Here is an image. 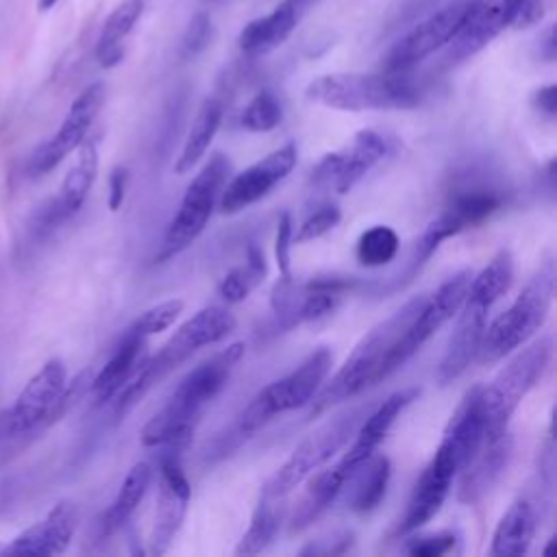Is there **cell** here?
Here are the masks:
<instances>
[{
  "label": "cell",
  "instance_id": "44",
  "mask_svg": "<svg viewBox=\"0 0 557 557\" xmlns=\"http://www.w3.org/2000/svg\"><path fill=\"white\" fill-rule=\"evenodd\" d=\"M546 9H544V0H520L511 20V28H529L535 26L537 22H542Z\"/></svg>",
  "mask_w": 557,
  "mask_h": 557
},
{
  "label": "cell",
  "instance_id": "41",
  "mask_svg": "<svg viewBox=\"0 0 557 557\" xmlns=\"http://www.w3.org/2000/svg\"><path fill=\"white\" fill-rule=\"evenodd\" d=\"M209 41H211V17L205 11H200L187 24V30L181 39V54L185 59H191L198 52H202L209 46Z\"/></svg>",
  "mask_w": 557,
  "mask_h": 557
},
{
  "label": "cell",
  "instance_id": "14",
  "mask_svg": "<svg viewBox=\"0 0 557 557\" xmlns=\"http://www.w3.org/2000/svg\"><path fill=\"white\" fill-rule=\"evenodd\" d=\"M387 152V141L372 128H361L335 152L320 159L313 170V187L320 191L348 194Z\"/></svg>",
  "mask_w": 557,
  "mask_h": 557
},
{
  "label": "cell",
  "instance_id": "45",
  "mask_svg": "<svg viewBox=\"0 0 557 557\" xmlns=\"http://www.w3.org/2000/svg\"><path fill=\"white\" fill-rule=\"evenodd\" d=\"M126 183H128L126 168H122V165L113 168L109 174V209L111 211H117L122 207L124 196H126Z\"/></svg>",
  "mask_w": 557,
  "mask_h": 557
},
{
  "label": "cell",
  "instance_id": "31",
  "mask_svg": "<svg viewBox=\"0 0 557 557\" xmlns=\"http://www.w3.org/2000/svg\"><path fill=\"white\" fill-rule=\"evenodd\" d=\"M141 11L144 0H124L109 13L96 41V59L102 67H115L124 59V41L139 22Z\"/></svg>",
  "mask_w": 557,
  "mask_h": 557
},
{
  "label": "cell",
  "instance_id": "3",
  "mask_svg": "<svg viewBox=\"0 0 557 557\" xmlns=\"http://www.w3.org/2000/svg\"><path fill=\"white\" fill-rule=\"evenodd\" d=\"M235 331V318L228 309L211 305L196 311L187 318L174 335L159 348L157 355L146 357L133 376L124 383V387L115 394L113 413L122 420L163 376H168L174 368H178L185 359H189L202 346H211L222 342L226 335Z\"/></svg>",
  "mask_w": 557,
  "mask_h": 557
},
{
  "label": "cell",
  "instance_id": "37",
  "mask_svg": "<svg viewBox=\"0 0 557 557\" xmlns=\"http://www.w3.org/2000/svg\"><path fill=\"white\" fill-rule=\"evenodd\" d=\"M398 246L400 239L392 226L374 224L359 235L355 257L366 268H381L394 261V257L398 255Z\"/></svg>",
  "mask_w": 557,
  "mask_h": 557
},
{
  "label": "cell",
  "instance_id": "1",
  "mask_svg": "<svg viewBox=\"0 0 557 557\" xmlns=\"http://www.w3.org/2000/svg\"><path fill=\"white\" fill-rule=\"evenodd\" d=\"M242 357L244 344L235 342L187 372L168 403L144 424L141 444L183 453L194 437L205 407L226 387Z\"/></svg>",
  "mask_w": 557,
  "mask_h": 557
},
{
  "label": "cell",
  "instance_id": "39",
  "mask_svg": "<svg viewBox=\"0 0 557 557\" xmlns=\"http://www.w3.org/2000/svg\"><path fill=\"white\" fill-rule=\"evenodd\" d=\"M181 311H183V300L170 298V300H163V302L146 309L128 329H133L137 335L148 339L150 335H157V333L170 329L176 322V318L181 315Z\"/></svg>",
  "mask_w": 557,
  "mask_h": 557
},
{
  "label": "cell",
  "instance_id": "26",
  "mask_svg": "<svg viewBox=\"0 0 557 557\" xmlns=\"http://www.w3.org/2000/svg\"><path fill=\"white\" fill-rule=\"evenodd\" d=\"M348 476H350V470L342 463V459L326 470H315L313 474H309L302 481L305 487L294 505V511L289 518V531L296 533L311 527L339 496Z\"/></svg>",
  "mask_w": 557,
  "mask_h": 557
},
{
  "label": "cell",
  "instance_id": "47",
  "mask_svg": "<svg viewBox=\"0 0 557 557\" xmlns=\"http://www.w3.org/2000/svg\"><path fill=\"white\" fill-rule=\"evenodd\" d=\"M557 57V37H555V24L546 28V33L540 37V59L550 63Z\"/></svg>",
  "mask_w": 557,
  "mask_h": 557
},
{
  "label": "cell",
  "instance_id": "30",
  "mask_svg": "<svg viewBox=\"0 0 557 557\" xmlns=\"http://www.w3.org/2000/svg\"><path fill=\"white\" fill-rule=\"evenodd\" d=\"M392 476V463L383 453H372L363 461L355 466L346 483L350 485L348 490V507L357 513H368L374 511L381 500L385 498L387 485Z\"/></svg>",
  "mask_w": 557,
  "mask_h": 557
},
{
  "label": "cell",
  "instance_id": "11",
  "mask_svg": "<svg viewBox=\"0 0 557 557\" xmlns=\"http://www.w3.org/2000/svg\"><path fill=\"white\" fill-rule=\"evenodd\" d=\"M476 2L479 0H450L413 26L385 54V72H409L435 50L448 46Z\"/></svg>",
  "mask_w": 557,
  "mask_h": 557
},
{
  "label": "cell",
  "instance_id": "33",
  "mask_svg": "<svg viewBox=\"0 0 557 557\" xmlns=\"http://www.w3.org/2000/svg\"><path fill=\"white\" fill-rule=\"evenodd\" d=\"M150 481H152V468H150L146 461L135 463V466L126 472V476H124V481H122V485H120V490H117L113 503H111V505L107 507V511L102 513L100 527H102V533H104V535L115 533L117 529H122V527L128 522V518L133 516V511H135V509L139 507V503L144 500V496H146V492H148V487H150Z\"/></svg>",
  "mask_w": 557,
  "mask_h": 557
},
{
  "label": "cell",
  "instance_id": "6",
  "mask_svg": "<svg viewBox=\"0 0 557 557\" xmlns=\"http://www.w3.org/2000/svg\"><path fill=\"white\" fill-rule=\"evenodd\" d=\"M553 359V337L544 335L516 352L505 368L483 387L481 407L485 422V442L496 440L509 426L511 416L524 396L540 383Z\"/></svg>",
  "mask_w": 557,
  "mask_h": 557
},
{
  "label": "cell",
  "instance_id": "19",
  "mask_svg": "<svg viewBox=\"0 0 557 557\" xmlns=\"http://www.w3.org/2000/svg\"><path fill=\"white\" fill-rule=\"evenodd\" d=\"M78 157L67 170L59 194L48 200L33 218V235L46 237L50 231H54L61 222L72 218L85 202L96 174H98V141L94 137H85L83 144L76 148Z\"/></svg>",
  "mask_w": 557,
  "mask_h": 557
},
{
  "label": "cell",
  "instance_id": "15",
  "mask_svg": "<svg viewBox=\"0 0 557 557\" xmlns=\"http://www.w3.org/2000/svg\"><path fill=\"white\" fill-rule=\"evenodd\" d=\"M463 461L461 457L455 453V448L442 440L440 446L435 448V455L431 457V461L426 463V468L422 470V474L418 476L407 509L398 522V533L400 535H409L413 531H418L420 527H424L444 505L453 479L461 472Z\"/></svg>",
  "mask_w": 557,
  "mask_h": 557
},
{
  "label": "cell",
  "instance_id": "46",
  "mask_svg": "<svg viewBox=\"0 0 557 557\" xmlns=\"http://www.w3.org/2000/svg\"><path fill=\"white\" fill-rule=\"evenodd\" d=\"M531 102L542 115L555 117V113H557V85L550 83V85H544V87L535 89L533 96H531Z\"/></svg>",
  "mask_w": 557,
  "mask_h": 557
},
{
  "label": "cell",
  "instance_id": "4",
  "mask_svg": "<svg viewBox=\"0 0 557 557\" xmlns=\"http://www.w3.org/2000/svg\"><path fill=\"white\" fill-rule=\"evenodd\" d=\"M305 96L337 111H405L420 104L422 89L407 72H335L313 78Z\"/></svg>",
  "mask_w": 557,
  "mask_h": 557
},
{
  "label": "cell",
  "instance_id": "24",
  "mask_svg": "<svg viewBox=\"0 0 557 557\" xmlns=\"http://www.w3.org/2000/svg\"><path fill=\"white\" fill-rule=\"evenodd\" d=\"M420 389L418 387H407V389H398L394 394H389L374 411L366 413V418L361 420V424L355 431V442L350 444L348 453L342 457V463L352 472L355 466L359 461H363L368 455H372L379 444L385 440V435L389 433L392 424L396 422V418L405 411V407H409L416 398H418Z\"/></svg>",
  "mask_w": 557,
  "mask_h": 557
},
{
  "label": "cell",
  "instance_id": "34",
  "mask_svg": "<svg viewBox=\"0 0 557 557\" xmlns=\"http://www.w3.org/2000/svg\"><path fill=\"white\" fill-rule=\"evenodd\" d=\"M283 498H272V496H265L261 494L255 511H252V518H250V524L248 529L244 531V535L239 537L237 546H235V555H257L261 553L263 548H268L272 544V540L276 537L278 533V527H281V520H283Z\"/></svg>",
  "mask_w": 557,
  "mask_h": 557
},
{
  "label": "cell",
  "instance_id": "42",
  "mask_svg": "<svg viewBox=\"0 0 557 557\" xmlns=\"http://www.w3.org/2000/svg\"><path fill=\"white\" fill-rule=\"evenodd\" d=\"M292 246H294V222L289 211H283L276 222V239H274L278 276H292Z\"/></svg>",
  "mask_w": 557,
  "mask_h": 557
},
{
  "label": "cell",
  "instance_id": "5",
  "mask_svg": "<svg viewBox=\"0 0 557 557\" xmlns=\"http://www.w3.org/2000/svg\"><path fill=\"white\" fill-rule=\"evenodd\" d=\"M555 261L548 257L535 270L516 300L498 318H494L490 326H485L479 350V359L483 363H494L524 346L544 326L555 298Z\"/></svg>",
  "mask_w": 557,
  "mask_h": 557
},
{
  "label": "cell",
  "instance_id": "40",
  "mask_svg": "<svg viewBox=\"0 0 557 557\" xmlns=\"http://www.w3.org/2000/svg\"><path fill=\"white\" fill-rule=\"evenodd\" d=\"M342 220V211L337 205L333 202H326L322 207H318L296 231L294 235V244H307V242H313L322 235H326L329 231H333Z\"/></svg>",
  "mask_w": 557,
  "mask_h": 557
},
{
  "label": "cell",
  "instance_id": "7",
  "mask_svg": "<svg viewBox=\"0 0 557 557\" xmlns=\"http://www.w3.org/2000/svg\"><path fill=\"white\" fill-rule=\"evenodd\" d=\"M333 366V352L324 346L309 352L292 372L265 385L242 411L237 435L248 437L263 429L276 416L305 407L326 381Z\"/></svg>",
  "mask_w": 557,
  "mask_h": 557
},
{
  "label": "cell",
  "instance_id": "13",
  "mask_svg": "<svg viewBox=\"0 0 557 557\" xmlns=\"http://www.w3.org/2000/svg\"><path fill=\"white\" fill-rule=\"evenodd\" d=\"M104 83H91L87 85L70 104L61 126L57 133L41 141L26 161V174L28 176H41L54 170L70 152H74L83 139L87 137L94 120L98 117L102 104H104Z\"/></svg>",
  "mask_w": 557,
  "mask_h": 557
},
{
  "label": "cell",
  "instance_id": "36",
  "mask_svg": "<svg viewBox=\"0 0 557 557\" xmlns=\"http://www.w3.org/2000/svg\"><path fill=\"white\" fill-rule=\"evenodd\" d=\"M265 272H268V263L263 252L257 246H250L246 252V261L233 268L231 272H226L224 278L220 281L218 292L222 300H226L228 305H237L246 300L248 294L263 281Z\"/></svg>",
  "mask_w": 557,
  "mask_h": 557
},
{
  "label": "cell",
  "instance_id": "23",
  "mask_svg": "<svg viewBox=\"0 0 557 557\" xmlns=\"http://www.w3.org/2000/svg\"><path fill=\"white\" fill-rule=\"evenodd\" d=\"M513 457V435L505 431L496 440L483 442L476 455L461 468L457 500L463 505L479 503L503 476Z\"/></svg>",
  "mask_w": 557,
  "mask_h": 557
},
{
  "label": "cell",
  "instance_id": "10",
  "mask_svg": "<svg viewBox=\"0 0 557 557\" xmlns=\"http://www.w3.org/2000/svg\"><path fill=\"white\" fill-rule=\"evenodd\" d=\"M472 278V270L463 268L448 276L431 296L424 298L422 307L405 329V333L398 337V342L387 352L385 361L379 370V381L394 374L403 363H407L453 315H457L459 307L466 300L468 285Z\"/></svg>",
  "mask_w": 557,
  "mask_h": 557
},
{
  "label": "cell",
  "instance_id": "2",
  "mask_svg": "<svg viewBox=\"0 0 557 557\" xmlns=\"http://www.w3.org/2000/svg\"><path fill=\"white\" fill-rule=\"evenodd\" d=\"M424 294L413 296L403 307H398L389 318L372 326L350 350V355L344 359L339 370L322 383V387L315 392V396L307 403L309 411L307 418H318L320 413L333 409L335 405L352 398L355 394L363 392L370 385L379 383V370L385 361L392 346L398 342V337L405 333L413 315L424 302Z\"/></svg>",
  "mask_w": 557,
  "mask_h": 557
},
{
  "label": "cell",
  "instance_id": "48",
  "mask_svg": "<svg viewBox=\"0 0 557 557\" xmlns=\"http://www.w3.org/2000/svg\"><path fill=\"white\" fill-rule=\"evenodd\" d=\"M59 0H37V9L44 13V11H50Z\"/></svg>",
  "mask_w": 557,
  "mask_h": 557
},
{
  "label": "cell",
  "instance_id": "12",
  "mask_svg": "<svg viewBox=\"0 0 557 557\" xmlns=\"http://www.w3.org/2000/svg\"><path fill=\"white\" fill-rule=\"evenodd\" d=\"M503 205V194L492 187H470L457 191L446 209L429 222L422 235L416 239L413 248V268H420L431 259L440 244L448 237L459 235L466 228H472L487 220Z\"/></svg>",
  "mask_w": 557,
  "mask_h": 557
},
{
  "label": "cell",
  "instance_id": "18",
  "mask_svg": "<svg viewBox=\"0 0 557 557\" xmlns=\"http://www.w3.org/2000/svg\"><path fill=\"white\" fill-rule=\"evenodd\" d=\"M296 161L298 148L292 141L268 152L265 157L235 174L231 181H226L218 200L220 211L224 215H235L248 209L250 205L268 196L270 189L276 187L294 170Z\"/></svg>",
  "mask_w": 557,
  "mask_h": 557
},
{
  "label": "cell",
  "instance_id": "28",
  "mask_svg": "<svg viewBox=\"0 0 557 557\" xmlns=\"http://www.w3.org/2000/svg\"><path fill=\"white\" fill-rule=\"evenodd\" d=\"M442 440H446L461 457L463 466L476 455L485 442V422L481 407V385L470 387L453 411Z\"/></svg>",
  "mask_w": 557,
  "mask_h": 557
},
{
  "label": "cell",
  "instance_id": "8",
  "mask_svg": "<svg viewBox=\"0 0 557 557\" xmlns=\"http://www.w3.org/2000/svg\"><path fill=\"white\" fill-rule=\"evenodd\" d=\"M366 413V407H355L320 424L294 448L285 463L270 476L261 494L272 498H285L289 492H294L309 474H313L318 468L331 461V457L348 444Z\"/></svg>",
  "mask_w": 557,
  "mask_h": 557
},
{
  "label": "cell",
  "instance_id": "49",
  "mask_svg": "<svg viewBox=\"0 0 557 557\" xmlns=\"http://www.w3.org/2000/svg\"><path fill=\"white\" fill-rule=\"evenodd\" d=\"M0 553H2V544H0Z\"/></svg>",
  "mask_w": 557,
  "mask_h": 557
},
{
  "label": "cell",
  "instance_id": "21",
  "mask_svg": "<svg viewBox=\"0 0 557 557\" xmlns=\"http://www.w3.org/2000/svg\"><path fill=\"white\" fill-rule=\"evenodd\" d=\"M78 527V509L72 500H59L46 518L24 529L9 544L2 546L0 555H26V557H52L61 555Z\"/></svg>",
  "mask_w": 557,
  "mask_h": 557
},
{
  "label": "cell",
  "instance_id": "25",
  "mask_svg": "<svg viewBox=\"0 0 557 557\" xmlns=\"http://www.w3.org/2000/svg\"><path fill=\"white\" fill-rule=\"evenodd\" d=\"M309 0H281L268 15L250 20L237 37V46L246 54H268L278 48L296 28Z\"/></svg>",
  "mask_w": 557,
  "mask_h": 557
},
{
  "label": "cell",
  "instance_id": "43",
  "mask_svg": "<svg viewBox=\"0 0 557 557\" xmlns=\"http://www.w3.org/2000/svg\"><path fill=\"white\" fill-rule=\"evenodd\" d=\"M455 531H440L431 535H418L407 542V553L413 557H440L455 548Z\"/></svg>",
  "mask_w": 557,
  "mask_h": 557
},
{
  "label": "cell",
  "instance_id": "29",
  "mask_svg": "<svg viewBox=\"0 0 557 557\" xmlns=\"http://www.w3.org/2000/svg\"><path fill=\"white\" fill-rule=\"evenodd\" d=\"M537 529V511L529 498H518L500 516L490 553L494 557H522L529 553Z\"/></svg>",
  "mask_w": 557,
  "mask_h": 557
},
{
  "label": "cell",
  "instance_id": "16",
  "mask_svg": "<svg viewBox=\"0 0 557 557\" xmlns=\"http://www.w3.org/2000/svg\"><path fill=\"white\" fill-rule=\"evenodd\" d=\"M67 383V370L61 359L46 361L17 394L13 407L2 420V433L22 435L52 422V409Z\"/></svg>",
  "mask_w": 557,
  "mask_h": 557
},
{
  "label": "cell",
  "instance_id": "20",
  "mask_svg": "<svg viewBox=\"0 0 557 557\" xmlns=\"http://www.w3.org/2000/svg\"><path fill=\"white\" fill-rule=\"evenodd\" d=\"M490 309L492 307H487L485 302L474 300L466 294V300L457 311V324L448 339V348L435 372L440 385L457 381L474 363V359H479Z\"/></svg>",
  "mask_w": 557,
  "mask_h": 557
},
{
  "label": "cell",
  "instance_id": "38",
  "mask_svg": "<svg viewBox=\"0 0 557 557\" xmlns=\"http://www.w3.org/2000/svg\"><path fill=\"white\" fill-rule=\"evenodd\" d=\"M281 120H283V107L278 98L272 91L261 89L244 107L239 115V126L250 133H268V131H274L281 124Z\"/></svg>",
  "mask_w": 557,
  "mask_h": 557
},
{
  "label": "cell",
  "instance_id": "35",
  "mask_svg": "<svg viewBox=\"0 0 557 557\" xmlns=\"http://www.w3.org/2000/svg\"><path fill=\"white\" fill-rule=\"evenodd\" d=\"M511 283H513V257L509 250L503 248L487 261V265L479 274H472L468 285V296L492 307L496 300H500L509 292Z\"/></svg>",
  "mask_w": 557,
  "mask_h": 557
},
{
  "label": "cell",
  "instance_id": "17",
  "mask_svg": "<svg viewBox=\"0 0 557 557\" xmlns=\"http://www.w3.org/2000/svg\"><path fill=\"white\" fill-rule=\"evenodd\" d=\"M189 498L191 485L181 466V453L165 450L159 461V494L148 537L150 555H163L170 548L174 535L183 524Z\"/></svg>",
  "mask_w": 557,
  "mask_h": 557
},
{
  "label": "cell",
  "instance_id": "9",
  "mask_svg": "<svg viewBox=\"0 0 557 557\" xmlns=\"http://www.w3.org/2000/svg\"><path fill=\"white\" fill-rule=\"evenodd\" d=\"M228 174H231L228 159L222 152H215L202 165V170L191 178L174 218L165 228L163 244L157 255L159 261L176 257L200 237L220 200V194L228 181Z\"/></svg>",
  "mask_w": 557,
  "mask_h": 557
},
{
  "label": "cell",
  "instance_id": "27",
  "mask_svg": "<svg viewBox=\"0 0 557 557\" xmlns=\"http://www.w3.org/2000/svg\"><path fill=\"white\" fill-rule=\"evenodd\" d=\"M146 337L137 335L133 329H126L122 339L115 344L111 357L98 370V374L89 381V389L98 405H104L115 398V394L124 387V383L139 368L144 357Z\"/></svg>",
  "mask_w": 557,
  "mask_h": 557
},
{
  "label": "cell",
  "instance_id": "32",
  "mask_svg": "<svg viewBox=\"0 0 557 557\" xmlns=\"http://www.w3.org/2000/svg\"><path fill=\"white\" fill-rule=\"evenodd\" d=\"M220 124H222V104L215 98H207L200 104V109H198V113H196V117H194V122L187 131L185 144H183V148H181V152L174 161V172L176 174L191 172V168L209 150Z\"/></svg>",
  "mask_w": 557,
  "mask_h": 557
},
{
  "label": "cell",
  "instance_id": "22",
  "mask_svg": "<svg viewBox=\"0 0 557 557\" xmlns=\"http://www.w3.org/2000/svg\"><path fill=\"white\" fill-rule=\"evenodd\" d=\"M518 2L520 0H479L459 33L448 41V59L463 61L494 41L511 26Z\"/></svg>",
  "mask_w": 557,
  "mask_h": 557
}]
</instances>
